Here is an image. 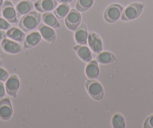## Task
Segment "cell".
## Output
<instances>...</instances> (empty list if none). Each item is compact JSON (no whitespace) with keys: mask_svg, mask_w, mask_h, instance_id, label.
Instances as JSON below:
<instances>
[{"mask_svg":"<svg viewBox=\"0 0 153 128\" xmlns=\"http://www.w3.org/2000/svg\"><path fill=\"white\" fill-rule=\"evenodd\" d=\"M41 21V14L37 11H30L25 14L19 23V27L23 32H29L39 25Z\"/></svg>","mask_w":153,"mask_h":128,"instance_id":"1","label":"cell"},{"mask_svg":"<svg viewBox=\"0 0 153 128\" xmlns=\"http://www.w3.org/2000/svg\"><path fill=\"white\" fill-rule=\"evenodd\" d=\"M143 5L141 3H132L129 5L125 10H123L121 15V20L123 21H130L137 18L143 12Z\"/></svg>","mask_w":153,"mask_h":128,"instance_id":"2","label":"cell"},{"mask_svg":"<svg viewBox=\"0 0 153 128\" xmlns=\"http://www.w3.org/2000/svg\"><path fill=\"white\" fill-rule=\"evenodd\" d=\"M86 88L89 95L95 100L100 101L104 98V88L98 81L92 79L87 80L86 82Z\"/></svg>","mask_w":153,"mask_h":128,"instance_id":"3","label":"cell"},{"mask_svg":"<svg viewBox=\"0 0 153 128\" xmlns=\"http://www.w3.org/2000/svg\"><path fill=\"white\" fill-rule=\"evenodd\" d=\"M123 11V8L119 4H113L109 5L105 10L104 14V20L107 23H116L121 17L122 13Z\"/></svg>","mask_w":153,"mask_h":128,"instance_id":"4","label":"cell"},{"mask_svg":"<svg viewBox=\"0 0 153 128\" xmlns=\"http://www.w3.org/2000/svg\"><path fill=\"white\" fill-rule=\"evenodd\" d=\"M81 22V14L76 9H71L65 17V23L66 26L71 30L75 31Z\"/></svg>","mask_w":153,"mask_h":128,"instance_id":"5","label":"cell"},{"mask_svg":"<svg viewBox=\"0 0 153 128\" xmlns=\"http://www.w3.org/2000/svg\"><path fill=\"white\" fill-rule=\"evenodd\" d=\"M2 17L10 23H15L17 21V14L14 5L10 1H5L2 5Z\"/></svg>","mask_w":153,"mask_h":128,"instance_id":"6","label":"cell"},{"mask_svg":"<svg viewBox=\"0 0 153 128\" xmlns=\"http://www.w3.org/2000/svg\"><path fill=\"white\" fill-rule=\"evenodd\" d=\"M20 79L16 75L9 76L5 81V91L11 97H16L18 90L20 88Z\"/></svg>","mask_w":153,"mask_h":128,"instance_id":"7","label":"cell"},{"mask_svg":"<svg viewBox=\"0 0 153 128\" xmlns=\"http://www.w3.org/2000/svg\"><path fill=\"white\" fill-rule=\"evenodd\" d=\"M1 48L7 54H17L22 51V47L18 42L7 38L1 42Z\"/></svg>","mask_w":153,"mask_h":128,"instance_id":"8","label":"cell"},{"mask_svg":"<svg viewBox=\"0 0 153 128\" xmlns=\"http://www.w3.org/2000/svg\"><path fill=\"white\" fill-rule=\"evenodd\" d=\"M13 107L11 101L8 98H3L0 100V118L8 121L12 117Z\"/></svg>","mask_w":153,"mask_h":128,"instance_id":"9","label":"cell"},{"mask_svg":"<svg viewBox=\"0 0 153 128\" xmlns=\"http://www.w3.org/2000/svg\"><path fill=\"white\" fill-rule=\"evenodd\" d=\"M87 42L90 49L95 54H99L103 50V43L101 37L95 33H90L88 36Z\"/></svg>","mask_w":153,"mask_h":128,"instance_id":"10","label":"cell"},{"mask_svg":"<svg viewBox=\"0 0 153 128\" xmlns=\"http://www.w3.org/2000/svg\"><path fill=\"white\" fill-rule=\"evenodd\" d=\"M38 30L40 32L42 38L46 42L53 43L56 41V32L54 31L53 28L43 24V23H41V24L38 25Z\"/></svg>","mask_w":153,"mask_h":128,"instance_id":"11","label":"cell"},{"mask_svg":"<svg viewBox=\"0 0 153 128\" xmlns=\"http://www.w3.org/2000/svg\"><path fill=\"white\" fill-rule=\"evenodd\" d=\"M56 6V0H38L35 3V9L42 13L53 11Z\"/></svg>","mask_w":153,"mask_h":128,"instance_id":"12","label":"cell"},{"mask_svg":"<svg viewBox=\"0 0 153 128\" xmlns=\"http://www.w3.org/2000/svg\"><path fill=\"white\" fill-rule=\"evenodd\" d=\"M88 36L89 34H88L87 26L85 23H81L75 30L74 39L78 45H86L87 44Z\"/></svg>","mask_w":153,"mask_h":128,"instance_id":"13","label":"cell"},{"mask_svg":"<svg viewBox=\"0 0 153 128\" xmlns=\"http://www.w3.org/2000/svg\"><path fill=\"white\" fill-rule=\"evenodd\" d=\"M85 73H86V76L89 79L96 80L99 77L100 74V70L99 67H98V61H96V60H91L90 62H89L86 67Z\"/></svg>","mask_w":153,"mask_h":128,"instance_id":"14","label":"cell"},{"mask_svg":"<svg viewBox=\"0 0 153 128\" xmlns=\"http://www.w3.org/2000/svg\"><path fill=\"white\" fill-rule=\"evenodd\" d=\"M74 50L77 54V56L86 63H89L92 60V52L88 47L83 45H78L74 47Z\"/></svg>","mask_w":153,"mask_h":128,"instance_id":"15","label":"cell"},{"mask_svg":"<svg viewBox=\"0 0 153 128\" xmlns=\"http://www.w3.org/2000/svg\"><path fill=\"white\" fill-rule=\"evenodd\" d=\"M42 39L41 33L38 32H32L28 35L24 39V47L26 48H32L37 46Z\"/></svg>","mask_w":153,"mask_h":128,"instance_id":"16","label":"cell"},{"mask_svg":"<svg viewBox=\"0 0 153 128\" xmlns=\"http://www.w3.org/2000/svg\"><path fill=\"white\" fill-rule=\"evenodd\" d=\"M34 5L32 2L29 0H23L21 2H18L16 5L15 9L17 11V16H23L32 11L33 9Z\"/></svg>","mask_w":153,"mask_h":128,"instance_id":"17","label":"cell"},{"mask_svg":"<svg viewBox=\"0 0 153 128\" xmlns=\"http://www.w3.org/2000/svg\"><path fill=\"white\" fill-rule=\"evenodd\" d=\"M6 36L8 39L17 42H22L25 39V34L23 30L17 27H10L7 30Z\"/></svg>","mask_w":153,"mask_h":128,"instance_id":"18","label":"cell"},{"mask_svg":"<svg viewBox=\"0 0 153 128\" xmlns=\"http://www.w3.org/2000/svg\"><path fill=\"white\" fill-rule=\"evenodd\" d=\"M42 20H43V22L47 26H51V27L53 28V29H57V28L60 26L58 18L56 17L55 14H52L50 11L45 12L42 15Z\"/></svg>","mask_w":153,"mask_h":128,"instance_id":"19","label":"cell"},{"mask_svg":"<svg viewBox=\"0 0 153 128\" xmlns=\"http://www.w3.org/2000/svg\"><path fill=\"white\" fill-rule=\"evenodd\" d=\"M116 60L114 54L109 51H101L97 56V61L101 64H110L113 63Z\"/></svg>","mask_w":153,"mask_h":128,"instance_id":"20","label":"cell"},{"mask_svg":"<svg viewBox=\"0 0 153 128\" xmlns=\"http://www.w3.org/2000/svg\"><path fill=\"white\" fill-rule=\"evenodd\" d=\"M69 11H70V6H69L68 4L61 3V5H59L55 8L54 14L57 18L61 20V19L65 18L67 16Z\"/></svg>","mask_w":153,"mask_h":128,"instance_id":"21","label":"cell"},{"mask_svg":"<svg viewBox=\"0 0 153 128\" xmlns=\"http://www.w3.org/2000/svg\"><path fill=\"white\" fill-rule=\"evenodd\" d=\"M94 4V0H77L76 9L79 11H86L90 9Z\"/></svg>","mask_w":153,"mask_h":128,"instance_id":"22","label":"cell"},{"mask_svg":"<svg viewBox=\"0 0 153 128\" xmlns=\"http://www.w3.org/2000/svg\"><path fill=\"white\" fill-rule=\"evenodd\" d=\"M112 124L114 128H125L126 127V121L122 115L115 114L112 118Z\"/></svg>","mask_w":153,"mask_h":128,"instance_id":"23","label":"cell"},{"mask_svg":"<svg viewBox=\"0 0 153 128\" xmlns=\"http://www.w3.org/2000/svg\"><path fill=\"white\" fill-rule=\"evenodd\" d=\"M10 27H11V23L7 21L4 17H0V29L8 30Z\"/></svg>","mask_w":153,"mask_h":128,"instance_id":"24","label":"cell"},{"mask_svg":"<svg viewBox=\"0 0 153 128\" xmlns=\"http://www.w3.org/2000/svg\"><path fill=\"white\" fill-rule=\"evenodd\" d=\"M8 77H9V75H8V72L5 69L0 67V81L2 82H5Z\"/></svg>","mask_w":153,"mask_h":128,"instance_id":"25","label":"cell"},{"mask_svg":"<svg viewBox=\"0 0 153 128\" xmlns=\"http://www.w3.org/2000/svg\"><path fill=\"white\" fill-rule=\"evenodd\" d=\"M143 127L145 128H153V115L147 118L144 121Z\"/></svg>","mask_w":153,"mask_h":128,"instance_id":"26","label":"cell"},{"mask_svg":"<svg viewBox=\"0 0 153 128\" xmlns=\"http://www.w3.org/2000/svg\"><path fill=\"white\" fill-rule=\"evenodd\" d=\"M5 92H6V91H5V85L3 84V82L0 81V100L4 98Z\"/></svg>","mask_w":153,"mask_h":128,"instance_id":"27","label":"cell"},{"mask_svg":"<svg viewBox=\"0 0 153 128\" xmlns=\"http://www.w3.org/2000/svg\"><path fill=\"white\" fill-rule=\"evenodd\" d=\"M7 37L6 33L5 32V30H1L0 29V42H2L4 39Z\"/></svg>","mask_w":153,"mask_h":128,"instance_id":"28","label":"cell"},{"mask_svg":"<svg viewBox=\"0 0 153 128\" xmlns=\"http://www.w3.org/2000/svg\"><path fill=\"white\" fill-rule=\"evenodd\" d=\"M57 2H59V3H66V4H68L71 3V2L73 1V0H56Z\"/></svg>","mask_w":153,"mask_h":128,"instance_id":"29","label":"cell"},{"mask_svg":"<svg viewBox=\"0 0 153 128\" xmlns=\"http://www.w3.org/2000/svg\"><path fill=\"white\" fill-rule=\"evenodd\" d=\"M4 3V1L3 0H0V12L2 11V5H3Z\"/></svg>","mask_w":153,"mask_h":128,"instance_id":"30","label":"cell"},{"mask_svg":"<svg viewBox=\"0 0 153 128\" xmlns=\"http://www.w3.org/2000/svg\"><path fill=\"white\" fill-rule=\"evenodd\" d=\"M7 1H11V0H7Z\"/></svg>","mask_w":153,"mask_h":128,"instance_id":"31","label":"cell"}]
</instances>
